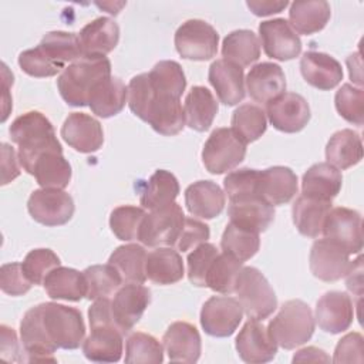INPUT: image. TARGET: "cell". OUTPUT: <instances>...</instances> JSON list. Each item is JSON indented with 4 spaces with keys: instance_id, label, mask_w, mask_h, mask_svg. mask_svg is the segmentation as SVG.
I'll return each mask as SVG.
<instances>
[{
    "instance_id": "obj_31",
    "label": "cell",
    "mask_w": 364,
    "mask_h": 364,
    "mask_svg": "<svg viewBox=\"0 0 364 364\" xmlns=\"http://www.w3.org/2000/svg\"><path fill=\"white\" fill-rule=\"evenodd\" d=\"M331 209L330 200H321L307 195H300L291 206L293 223L299 233L306 237H318L323 230L324 219Z\"/></svg>"
},
{
    "instance_id": "obj_1",
    "label": "cell",
    "mask_w": 364,
    "mask_h": 364,
    "mask_svg": "<svg viewBox=\"0 0 364 364\" xmlns=\"http://www.w3.org/2000/svg\"><path fill=\"white\" fill-rule=\"evenodd\" d=\"M9 134L11 141L18 145L20 165L30 175L43 154L63 152L53 124L38 111H28L17 117L9 128Z\"/></svg>"
},
{
    "instance_id": "obj_36",
    "label": "cell",
    "mask_w": 364,
    "mask_h": 364,
    "mask_svg": "<svg viewBox=\"0 0 364 364\" xmlns=\"http://www.w3.org/2000/svg\"><path fill=\"white\" fill-rule=\"evenodd\" d=\"M326 159L337 169H348L363 159V142L358 132L340 129L334 132L326 145Z\"/></svg>"
},
{
    "instance_id": "obj_56",
    "label": "cell",
    "mask_w": 364,
    "mask_h": 364,
    "mask_svg": "<svg viewBox=\"0 0 364 364\" xmlns=\"http://www.w3.org/2000/svg\"><path fill=\"white\" fill-rule=\"evenodd\" d=\"M364 338L360 333L353 331L341 337L338 340L336 350H334V357L333 363H363L364 360Z\"/></svg>"
},
{
    "instance_id": "obj_49",
    "label": "cell",
    "mask_w": 364,
    "mask_h": 364,
    "mask_svg": "<svg viewBox=\"0 0 364 364\" xmlns=\"http://www.w3.org/2000/svg\"><path fill=\"white\" fill-rule=\"evenodd\" d=\"M337 112L350 124L363 125L364 122V91L348 82L343 84L334 97Z\"/></svg>"
},
{
    "instance_id": "obj_55",
    "label": "cell",
    "mask_w": 364,
    "mask_h": 364,
    "mask_svg": "<svg viewBox=\"0 0 364 364\" xmlns=\"http://www.w3.org/2000/svg\"><path fill=\"white\" fill-rule=\"evenodd\" d=\"M209 236L210 230L205 222L185 216L181 235L175 245L179 252H188L191 249H195L198 245L206 242Z\"/></svg>"
},
{
    "instance_id": "obj_6",
    "label": "cell",
    "mask_w": 364,
    "mask_h": 364,
    "mask_svg": "<svg viewBox=\"0 0 364 364\" xmlns=\"http://www.w3.org/2000/svg\"><path fill=\"white\" fill-rule=\"evenodd\" d=\"M246 156V144L232 128H216L206 139L202 149V162L213 175L235 169Z\"/></svg>"
},
{
    "instance_id": "obj_26",
    "label": "cell",
    "mask_w": 364,
    "mask_h": 364,
    "mask_svg": "<svg viewBox=\"0 0 364 364\" xmlns=\"http://www.w3.org/2000/svg\"><path fill=\"white\" fill-rule=\"evenodd\" d=\"M185 205L191 215L202 219H213L222 213L226 195L212 181H198L185 189Z\"/></svg>"
},
{
    "instance_id": "obj_37",
    "label": "cell",
    "mask_w": 364,
    "mask_h": 364,
    "mask_svg": "<svg viewBox=\"0 0 364 364\" xmlns=\"http://www.w3.org/2000/svg\"><path fill=\"white\" fill-rule=\"evenodd\" d=\"M146 250L138 243L118 246L109 256L108 263L119 273L124 283L144 284L146 280Z\"/></svg>"
},
{
    "instance_id": "obj_54",
    "label": "cell",
    "mask_w": 364,
    "mask_h": 364,
    "mask_svg": "<svg viewBox=\"0 0 364 364\" xmlns=\"http://www.w3.org/2000/svg\"><path fill=\"white\" fill-rule=\"evenodd\" d=\"M33 283L26 276L21 263H6L0 269V287L9 296H23L31 289Z\"/></svg>"
},
{
    "instance_id": "obj_14",
    "label": "cell",
    "mask_w": 364,
    "mask_h": 364,
    "mask_svg": "<svg viewBox=\"0 0 364 364\" xmlns=\"http://www.w3.org/2000/svg\"><path fill=\"white\" fill-rule=\"evenodd\" d=\"M310 270L314 277L323 282H336L346 276L350 269V253L336 242L323 237L317 239L309 255Z\"/></svg>"
},
{
    "instance_id": "obj_51",
    "label": "cell",
    "mask_w": 364,
    "mask_h": 364,
    "mask_svg": "<svg viewBox=\"0 0 364 364\" xmlns=\"http://www.w3.org/2000/svg\"><path fill=\"white\" fill-rule=\"evenodd\" d=\"M218 255H219V252H218L216 246L213 243H208V242L198 245L188 255V259H186L188 279L193 286L206 287L208 270Z\"/></svg>"
},
{
    "instance_id": "obj_32",
    "label": "cell",
    "mask_w": 364,
    "mask_h": 364,
    "mask_svg": "<svg viewBox=\"0 0 364 364\" xmlns=\"http://www.w3.org/2000/svg\"><path fill=\"white\" fill-rule=\"evenodd\" d=\"M146 279L155 284L166 286L182 280L183 262L178 250L171 246H161L148 253L145 262Z\"/></svg>"
},
{
    "instance_id": "obj_45",
    "label": "cell",
    "mask_w": 364,
    "mask_h": 364,
    "mask_svg": "<svg viewBox=\"0 0 364 364\" xmlns=\"http://www.w3.org/2000/svg\"><path fill=\"white\" fill-rule=\"evenodd\" d=\"M155 94L181 98L186 88V78L179 63L164 60L154 65L148 73Z\"/></svg>"
},
{
    "instance_id": "obj_13",
    "label": "cell",
    "mask_w": 364,
    "mask_h": 364,
    "mask_svg": "<svg viewBox=\"0 0 364 364\" xmlns=\"http://www.w3.org/2000/svg\"><path fill=\"white\" fill-rule=\"evenodd\" d=\"M266 115L277 131L286 134L301 131L311 117L306 98L297 92H283L267 102Z\"/></svg>"
},
{
    "instance_id": "obj_9",
    "label": "cell",
    "mask_w": 364,
    "mask_h": 364,
    "mask_svg": "<svg viewBox=\"0 0 364 364\" xmlns=\"http://www.w3.org/2000/svg\"><path fill=\"white\" fill-rule=\"evenodd\" d=\"M30 216L44 226H61L71 220L75 206L70 193L63 189H36L27 200Z\"/></svg>"
},
{
    "instance_id": "obj_8",
    "label": "cell",
    "mask_w": 364,
    "mask_h": 364,
    "mask_svg": "<svg viewBox=\"0 0 364 364\" xmlns=\"http://www.w3.org/2000/svg\"><path fill=\"white\" fill-rule=\"evenodd\" d=\"M219 34L205 20L191 18L182 23L175 33V47L182 58L206 61L216 55Z\"/></svg>"
},
{
    "instance_id": "obj_52",
    "label": "cell",
    "mask_w": 364,
    "mask_h": 364,
    "mask_svg": "<svg viewBox=\"0 0 364 364\" xmlns=\"http://www.w3.org/2000/svg\"><path fill=\"white\" fill-rule=\"evenodd\" d=\"M155 97L148 73L138 74L128 84V105L129 109L142 121L146 122L148 109Z\"/></svg>"
},
{
    "instance_id": "obj_60",
    "label": "cell",
    "mask_w": 364,
    "mask_h": 364,
    "mask_svg": "<svg viewBox=\"0 0 364 364\" xmlns=\"http://www.w3.org/2000/svg\"><path fill=\"white\" fill-rule=\"evenodd\" d=\"M361 273H363V263H361V256H358L357 260L351 262L350 269L344 276L347 289L357 296H361V289H363Z\"/></svg>"
},
{
    "instance_id": "obj_15",
    "label": "cell",
    "mask_w": 364,
    "mask_h": 364,
    "mask_svg": "<svg viewBox=\"0 0 364 364\" xmlns=\"http://www.w3.org/2000/svg\"><path fill=\"white\" fill-rule=\"evenodd\" d=\"M259 36L264 54L273 60L289 61L301 53L299 34L284 18L262 21L259 24Z\"/></svg>"
},
{
    "instance_id": "obj_34",
    "label": "cell",
    "mask_w": 364,
    "mask_h": 364,
    "mask_svg": "<svg viewBox=\"0 0 364 364\" xmlns=\"http://www.w3.org/2000/svg\"><path fill=\"white\" fill-rule=\"evenodd\" d=\"M331 17L330 4L324 0L294 1L289 10V24L296 34L311 36L321 31Z\"/></svg>"
},
{
    "instance_id": "obj_30",
    "label": "cell",
    "mask_w": 364,
    "mask_h": 364,
    "mask_svg": "<svg viewBox=\"0 0 364 364\" xmlns=\"http://www.w3.org/2000/svg\"><path fill=\"white\" fill-rule=\"evenodd\" d=\"M341 172L328 162L311 165L301 178V193L321 200H333L341 191Z\"/></svg>"
},
{
    "instance_id": "obj_11",
    "label": "cell",
    "mask_w": 364,
    "mask_h": 364,
    "mask_svg": "<svg viewBox=\"0 0 364 364\" xmlns=\"http://www.w3.org/2000/svg\"><path fill=\"white\" fill-rule=\"evenodd\" d=\"M243 310L237 299L230 296H212L200 310V326L212 337H229L239 327Z\"/></svg>"
},
{
    "instance_id": "obj_2",
    "label": "cell",
    "mask_w": 364,
    "mask_h": 364,
    "mask_svg": "<svg viewBox=\"0 0 364 364\" xmlns=\"http://www.w3.org/2000/svg\"><path fill=\"white\" fill-rule=\"evenodd\" d=\"M109 75L111 61L105 55H82L63 70L57 88L68 105L87 107L94 85Z\"/></svg>"
},
{
    "instance_id": "obj_22",
    "label": "cell",
    "mask_w": 364,
    "mask_h": 364,
    "mask_svg": "<svg viewBox=\"0 0 364 364\" xmlns=\"http://www.w3.org/2000/svg\"><path fill=\"white\" fill-rule=\"evenodd\" d=\"M208 78L215 88L219 101L225 105H236L246 95L243 68L225 58L210 64Z\"/></svg>"
},
{
    "instance_id": "obj_19",
    "label": "cell",
    "mask_w": 364,
    "mask_h": 364,
    "mask_svg": "<svg viewBox=\"0 0 364 364\" xmlns=\"http://www.w3.org/2000/svg\"><path fill=\"white\" fill-rule=\"evenodd\" d=\"M61 136L81 154H92L104 144V131L100 121L85 112H71L61 127Z\"/></svg>"
},
{
    "instance_id": "obj_29",
    "label": "cell",
    "mask_w": 364,
    "mask_h": 364,
    "mask_svg": "<svg viewBox=\"0 0 364 364\" xmlns=\"http://www.w3.org/2000/svg\"><path fill=\"white\" fill-rule=\"evenodd\" d=\"M128 98V87L117 77H105L98 81L88 98V107L101 118H109L122 111Z\"/></svg>"
},
{
    "instance_id": "obj_47",
    "label": "cell",
    "mask_w": 364,
    "mask_h": 364,
    "mask_svg": "<svg viewBox=\"0 0 364 364\" xmlns=\"http://www.w3.org/2000/svg\"><path fill=\"white\" fill-rule=\"evenodd\" d=\"M162 361H164V347L154 336L142 331H136L127 338L125 363L158 364Z\"/></svg>"
},
{
    "instance_id": "obj_23",
    "label": "cell",
    "mask_w": 364,
    "mask_h": 364,
    "mask_svg": "<svg viewBox=\"0 0 364 364\" xmlns=\"http://www.w3.org/2000/svg\"><path fill=\"white\" fill-rule=\"evenodd\" d=\"M297 175L289 166H270L259 171L257 192L272 206L289 203L297 193Z\"/></svg>"
},
{
    "instance_id": "obj_40",
    "label": "cell",
    "mask_w": 364,
    "mask_h": 364,
    "mask_svg": "<svg viewBox=\"0 0 364 364\" xmlns=\"http://www.w3.org/2000/svg\"><path fill=\"white\" fill-rule=\"evenodd\" d=\"M71 165L63 152L43 154L33 169L37 183L44 189H64L71 181Z\"/></svg>"
},
{
    "instance_id": "obj_16",
    "label": "cell",
    "mask_w": 364,
    "mask_h": 364,
    "mask_svg": "<svg viewBox=\"0 0 364 364\" xmlns=\"http://www.w3.org/2000/svg\"><path fill=\"white\" fill-rule=\"evenodd\" d=\"M228 216L232 223L260 233L273 223L274 206L256 193H246L229 199Z\"/></svg>"
},
{
    "instance_id": "obj_39",
    "label": "cell",
    "mask_w": 364,
    "mask_h": 364,
    "mask_svg": "<svg viewBox=\"0 0 364 364\" xmlns=\"http://www.w3.org/2000/svg\"><path fill=\"white\" fill-rule=\"evenodd\" d=\"M222 55L242 68L249 67L260 57V41L252 30H235L223 38Z\"/></svg>"
},
{
    "instance_id": "obj_59",
    "label": "cell",
    "mask_w": 364,
    "mask_h": 364,
    "mask_svg": "<svg viewBox=\"0 0 364 364\" xmlns=\"http://www.w3.org/2000/svg\"><path fill=\"white\" fill-rule=\"evenodd\" d=\"M246 6L255 16L264 17V16H272L274 13L283 11L289 6V3L287 1H272V0H266V1L252 0V1H247Z\"/></svg>"
},
{
    "instance_id": "obj_24",
    "label": "cell",
    "mask_w": 364,
    "mask_h": 364,
    "mask_svg": "<svg viewBox=\"0 0 364 364\" xmlns=\"http://www.w3.org/2000/svg\"><path fill=\"white\" fill-rule=\"evenodd\" d=\"M122 348L124 334L115 324L92 326L82 343L84 355L94 363H117L122 355Z\"/></svg>"
},
{
    "instance_id": "obj_50",
    "label": "cell",
    "mask_w": 364,
    "mask_h": 364,
    "mask_svg": "<svg viewBox=\"0 0 364 364\" xmlns=\"http://www.w3.org/2000/svg\"><path fill=\"white\" fill-rule=\"evenodd\" d=\"M60 257L51 249H34L30 250L24 260L21 262V267L33 284H43L46 276L55 267L60 266Z\"/></svg>"
},
{
    "instance_id": "obj_5",
    "label": "cell",
    "mask_w": 364,
    "mask_h": 364,
    "mask_svg": "<svg viewBox=\"0 0 364 364\" xmlns=\"http://www.w3.org/2000/svg\"><path fill=\"white\" fill-rule=\"evenodd\" d=\"M233 293L237 296L243 314L252 320L263 321L277 309L274 290L263 273L253 266L240 269Z\"/></svg>"
},
{
    "instance_id": "obj_58",
    "label": "cell",
    "mask_w": 364,
    "mask_h": 364,
    "mask_svg": "<svg viewBox=\"0 0 364 364\" xmlns=\"http://www.w3.org/2000/svg\"><path fill=\"white\" fill-rule=\"evenodd\" d=\"M18 155L9 144H1V185L10 183L20 175Z\"/></svg>"
},
{
    "instance_id": "obj_18",
    "label": "cell",
    "mask_w": 364,
    "mask_h": 364,
    "mask_svg": "<svg viewBox=\"0 0 364 364\" xmlns=\"http://www.w3.org/2000/svg\"><path fill=\"white\" fill-rule=\"evenodd\" d=\"M235 346L240 360L250 364L272 361L279 347L270 337L267 328L259 320L252 318H249L239 331Z\"/></svg>"
},
{
    "instance_id": "obj_53",
    "label": "cell",
    "mask_w": 364,
    "mask_h": 364,
    "mask_svg": "<svg viewBox=\"0 0 364 364\" xmlns=\"http://www.w3.org/2000/svg\"><path fill=\"white\" fill-rule=\"evenodd\" d=\"M18 65L27 75L36 78L53 77L61 71V68L57 67L38 46L20 53Z\"/></svg>"
},
{
    "instance_id": "obj_17",
    "label": "cell",
    "mask_w": 364,
    "mask_h": 364,
    "mask_svg": "<svg viewBox=\"0 0 364 364\" xmlns=\"http://www.w3.org/2000/svg\"><path fill=\"white\" fill-rule=\"evenodd\" d=\"M354 318V304L351 297L338 290L324 293L316 304L314 321L330 334H338L350 328Z\"/></svg>"
},
{
    "instance_id": "obj_7",
    "label": "cell",
    "mask_w": 364,
    "mask_h": 364,
    "mask_svg": "<svg viewBox=\"0 0 364 364\" xmlns=\"http://www.w3.org/2000/svg\"><path fill=\"white\" fill-rule=\"evenodd\" d=\"M185 215L176 202L151 210L145 215L138 240L146 247L173 246L181 235Z\"/></svg>"
},
{
    "instance_id": "obj_42",
    "label": "cell",
    "mask_w": 364,
    "mask_h": 364,
    "mask_svg": "<svg viewBox=\"0 0 364 364\" xmlns=\"http://www.w3.org/2000/svg\"><path fill=\"white\" fill-rule=\"evenodd\" d=\"M232 131L247 145L257 141L267 128L266 112L256 104H242L232 115Z\"/></svg>"
},
{
    "instance_id": "obj_25",
    "label": "cell",
    "mask_w": 364,
    "mask_h": 364,
    "mask_svg": "<svg viewBox=\"0 0 364 364\" xmlns=\"http://www.w3.org/2000/svg\"><path fill=\"white\" fill-rule=\"evenodd\" d=\"M300 73L311 87L328 91L343 80L341 64L331 55L320 51H306L300 60Z\"/></svg>"
},
{
    "instance_id": "obj_33",
    "label": "cell",
    "mask_w": 364,
    "mask_h": 364,
    "mask_svg": "<svg viewBox=\"0 0 364 364\" xmlns=\"http://www.w3.org/2000/svg\"><path fill=\"white\" fill-rule=\"evenodd\" d=\"M218 109L219 107L215 95L206 87L195 85L191 88L185 98V124L191 129L203 132L210 128Z\"/></svg>"
},
{
    "instance_id": "obj_61",
    "label": "cell",
    "mask_w": 364,
    "mask_h": 364,
    "mask_svg": "<svg viewBox=\"0 0 364 364\" xmlns=\"http://www.w3.org/2000/svg\"><path fill=\"white\" fill-rule=\"evenodd\" d=\"M328 363L330 357L326 354L324 350L317 348V347H306L299 350L293 355V363Z\"/></svg>"
},
{
    "instance_id": "obj_3",
    "label": "cell",
    "mask_w": 364,
    "mask_h": 364,
    "mask_svg": "<svg viewBox=\"0 0 364 364\" xmlns=\"http://www.w3.org/2000/svg\"><path fill=\"white\" fill-rule=\"evenodd\" d=\"M36 310L43 333L55 348L75 350L84 341L85 324L78 309L47 301Z\"/></svg>"
},
{
    "instance_id": "obj_41",
    "label": "cell",
    "mask_w": 364,
    "mask_h": 364,
    "mask_svg": "<svg viewBox=\"0 0 364 364\" xmlns=\"http://www.w3.org/2000/svg\"><path fill=\"white\" fill-rule=\"evenodd\" d=\"M38 47L61 70L65 68L67 63H74L84 55L78 34L75 33L50 31L41 38Z\"/></svg>"
},
{
    "instance_id": "obj_46",
    "label": "cell",
    "mask_w": 364,
    "mask_h": 364,
    "mask_svg": "<svg viewBox=\"0 0 364 364\" xmlns=\"http://www.w3.org/2000/svg\"><path fill=\"white\" fill-rule=\"evenodd\" d=\"M243 263L228 253H219L212 262L206 274V287L216 293L230 294Z\"/></svg>"
},
{
    "instance_id": "obj_10",
    "label": "cell",
    "mask_w": 364,
    "mask_h": 364,
    "mask_svg": "<svg viewBox=\"0 0 364 364\" xmlns=\"http://www.w3.org/2000/svg\"><path fill=\"white\" fill-rule=\"evenodd\" d=\"M321 233L350 255H360L363 250V219L354 209L331 208L324 219Z\"/></svg>"
},
{
    "instance_id": "obj_35",
    "label": "cell",
    "mask_w": 364,
    "mask_h": 364,
    "mask_svg": "<svg viewBox=\"0 0 364 364\" xmlns=\"http://www.w3.org/2000/svg\"><path fill=\"white\" fill-rule=\"evenodd\" d=\"M43 286L48 297L54 300L80 301L87 294V284L82 272L58 266L44 279Z\"/></svg>"
},
{
    "instance_id": "obj_21",
    "label": "cell",
    "mask_w": 364,
    "mask_h": 364,
    "mask_svg": "<svg viewBox=\"0 0 364 364\" xmlns=\"http://www.w3.org/2000/svg\"><path fill=\"white\" fill-rule=\"evenodd\" d=\"M162 341L168 358L173 363H196L200 357L199 331L188 321L172 323L166 328Z\"/></svg>"
},
{
    "instance_id": "obj_43",
    "label": "cell",
    "mask_w": 364,
    "mask_h": 364,
    "mask_svg": "<svg viewBox=\"0 0 364 364\" xmlns=\"http://www.w3.org/2000/svg\"><path fill=\"white\" fill-rule=\"evenodd\" d=\"M220 247L223 253H228L243 263L257 253L260 247V237L257 232L229 222L223 230Z\"/></svg>"
},
{
    "instance_id": "obj_4",
    "label": "cell",
    "mask_w": 364,
    "mask_h": 364,
    "mask_svg": "<svg viewBox=\"0 0 364 364\" xmlns=\"http://www.w3.org/2000/svg\"><path fill=\"white\" fill-rule=\"evenodd\" d=\"M316 321L307 303L299 299L287 300L269 321L270 337L284 350H293L307 343L314 333Z\"/></svg>"
},
{
    "instance_id": "obj_57",
    "label": "cell",
    "mask_w": 364,
    "mask_h": 364,
    "mask_svg": "<svg viewBox=\"0 0 364 364\" xmlns=\"http://www.w3.org/2000/svg\"><path fill=\"white\" fill-rule=\"evenodd\" d=\"M0 340H1L0 341L1 358L7 360V361H23L17 334L11 327H9L6 324L0 326Z\"/></svg>"
},
{
    "instance_id": "obj_38",
    "label": "cell",
    "mask_w": 364,
    "mask_h": 364,
    "mask_svg": "<svg viewBox=\"0 0 364 364\" xmlns=\"http://www.w3.org/2000/svg\"><path fill=\"white\" fill-rule=\"evenodd\" d=\"M179 195V182L173 173L165 169L155 171L141 192V206L148 210L164 208Z\"/></svg>"
},
{
    "instance_id": "obj_28",
    "label": "cell",
    "mask_w": 364,
    "mask_h": 364,
    "mask_svg": "<svg viewBox=\"0 0 364 364\" xmlns=\"http://www.w3.org/2000/svg\"><path fill=\"white\" fill-rule=\"evenodd\" d=\"M78 38L84 55H107L119 41V27L109 17H98L81 28Z\"/></svg>"
},
{
    "instance_id": "obj_20",
    "label": "cell",
    "mask_w": 364,
    "mask_h": 364,
    "mask_svg": "<svg viewBox=\"0 0 364 364\" xmlns=\"http://www.w3.org/2000/svg\"><path fill=\"white\" fill-rule=\"evenodd\" d=\"M245 85L252 100L267 104L286 92V77L279 64L264 61L250 68Z\"/></svg>"
},
{
    "instance_id": "obj_44",
    "label": "cell",
    "mask_w": 364,
    "mask_h": 364,
    "mask_svg": "<svg viewBox=\"0 0 364 364\" xmlns=\"http://www.w3.org/2000/svg\"><path fill=\"white\" fill-rule=\"evenodd\" d=\"M88 300L109 299L124 284L119 273L109 264H92L84 272Z\"/></svg>"
},
{
    "instance_id": "obj_27",
    "label": "cell",
    "mask_w": 364,
    "mask_h": 364,
    "mask_svg": "<svg viewBox=\"0 0 364 364\" xmlns=\"http://www.w3.org/2000/svg\"><path fill=\"white\" fill-rule=\"evenodd\" d=\"M146 122L161 135L172 136L179 134L185 127V114L181 98L155 94L148 109Z\"/></svg>"
},
{
    "instance_id": "obj_48",
    "label": "cell",
    "mask_w": 364,
    "mask_h": 364,
    "mask_svg": "<svg viewBox=\"0 0 364 364\" xmlns=\"http://www.w3.org/2000/svg\"><path fill=\"white\" fill-rule=\"evenodd\" d=\"M145 215L146 212L142 206H118L109 215V228L119 240H138L139 228Z\"/></svg>"
},
{
    "instance_id": "obj_12",
    "label": "cell",
    "mask_w": 364,
    "mask_h": 364,
    "mask_svg": "<svg viewBox=\"0 0 364 364\" xmlns=\"http://www.w3.org/2000/svg\"><path fill=\"white\" fill-rule=\"evenodd\" d=\"M149 303L151 290L139 283H124L117 290L111 300V309L115 326L124 336L141 320Z\"/></svg>"
}]
</instances>
